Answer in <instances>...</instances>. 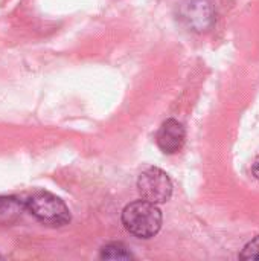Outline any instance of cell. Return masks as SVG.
I'll return each instance as SVG.
<instances>
[{
    "mask_svg": "<svg viewBox=\"0 0 259 261\" xmlns=\"http://www.w3.org/2000/svg\"><path fill=\"white\" fill-rule=\"evenodd\" d=\"M26 208V203L20 202L14 196H0V223L2 225H11L17 222L23 211Z\"/></svg>",
    "mask_w": 259,
    "mask_h": 261,
    "instance_id": "8992f818",
    "label": "cell"
},
{
    "mask_svg": "<svg viewBox=\"0 0 259 261\" xmlns=\"http://www.w3.org/2000/svg\"><path fill=\"white\" fill-rule=\"evenodd\" d=\"M162 211L151 202L136 200L122 211V225L137 239H153L162 228Z\"/></svg>",
    "mask_w": 259,
    "mask_h": 261,
    "instance_id": "6da1fadb",
    "label": "cell"
},
{
    "mask_svg": "<svg viewBox=\"0 0 259 261\" xmlns=\"http://www.w3.org/2000/svg\"><path fill=\"white\" fill-rule=\"evenodd\" d=\"M26 210L46 226L60 228L70 222V211L67 205L60 197L47 191H38L29 196L26 200Z\"/></svg>",
    "mask_w": 259,
    "mask_h": 261,
    "instance_id": "7a4b0ae2",
    "label": "cell"
},
{
    "mask_svg": "<svg viewBox=\"0 0 259 261\" xmlns=\"http://www.w3.org/2000/svg\"><path fill=\"white\" fill-rule=\"evenodd\" d=\"M137 190L143 200L159 205L171 199L172 182L163 170L150 167L140 173L137 179Z\"/></svg>",
    "mask_w": 259,
    "mask_h": 261,
    "instance_id": "3957f363",
    "label": "cell"
},
{
    "mask_svg": "<svg viewBox=\"0 0 259 261\" xmlns=\"http://www.w3.org/2000/svg\"><path fill=\"white\" fill-rule=\"evenodd\" d=\"M101 258L102 260H131L133 254L128 251V248L121 242H111L102 246L101 249Z\"/></svg>",
    "mask_w": 259,
    "mask_h": 261,
    "instance_id": "52a82bcc",
    "label": "cell"
},
{
    "mask_svg": "<svg viewBox=\"0 0 259 261\" xmlns=\"http://www.w3.org/2000/svg\"><path fill=\"white\" fill-rule=\"evenodd\" d=\"M252 173H253V176H255L256 179H259V161L252 167Z\"/></svg>",
    "mask_w": 259,
    "mask_h": 261,
    "instance_id": "9c48e42d",
    "label": "cell"
},
{
    "mask_svg": "<svg viewBox=\"0 0 259 261\" xmlns=\"http://www.w3.org/2000/svg\"><path fill=\"white\" fill-rule=\"evenodd\" d=\"M177 14L180 21L194 32H206L215 23V11L209 0H185Z\"/></svg>",
    "mask_w": 259,
    "mask_h": 261,
    "instance_id": "277c9868",
    "label": "cell"
},
{
    "mask_svg": "<svg viewBox=\"0 0 259 261\" xmlns=\"http://www.w3.org/2000/svg\"><path fill=\"white\" fill-rule=\"evenodd\" d=\"M185 138H186V132L183 124L174 118H169L160 125L156 136V142L160 151H163L165 154H174L182 150L185 144Z\"/></svg>",
    "mask_w": 259,
    "mask_h": 261,
    "instance_id": "5b68a950",
    "label": "cell"
},
{
    "mask_svg": "<svg viewBox=\"0 0 259 261\" xmlns=\"http://www.w3.org/2000/svg\"><path fill=\"white\" fill-rule=\"evenodd\" d=\"M240 260H259V237L249 242L240 254Z\"/></svg>",
    "mask_w": 259,
    "mask_h": 261,
    "instance_id": "ba28073f",
    "label": "cell"
}]
</instances>
